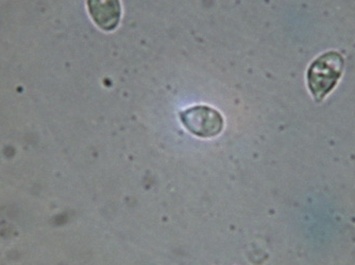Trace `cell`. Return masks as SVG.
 <instances>
[{
  "instance_id": "1",
  "label": "cell",
  "mask_w": 355,
  "mask_h": 265,
  "mask_svg": "<svg viewBox=\"0 0 355 265\" xmlns=\"http://www.w3.org/2000/svg\"><path fill=\"white\" fill-rule=\"evenodd\" d=\"M344 71V57L336 53H327L313 62L308 71V84L317 102L324 98L336 86Z\"/></svg>"
},
{
  "instance_id": "2",
  "label": "cell",
  "mask_w": 355,
  "mask_h": 265,
  "mask_svg": "<svg viewBox=\"0 0 355 265\" xmlns=\"http://www.w3.org/2000/svg\"><path fill=\"white\" fill-rule=\"evenodd\" d=\"M185 129L199 138H214L218 136L225 127L223 115L207 105L191 107L179 113Z\"/></svg>"
},
{
  "instance_id": "3",
  "label": "cell",
  "mask_w": 355,
  "mask_h": 265,
  "mask_svg": "<svg viewBox=\"0 0 355 265\" xmlns=\"http://www.w3.org/2000/svg\"><path fill=\"white\" fill-rule=\"evenodd\" d=\"M87 10L96 26L105 32L114 31L121 19L119 0H87Z\"/></svg>"
}]
</instances>
